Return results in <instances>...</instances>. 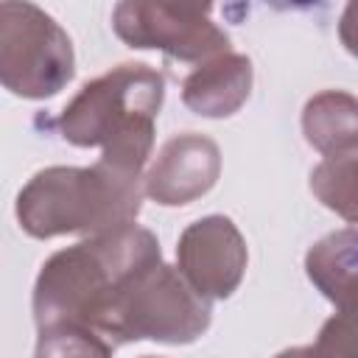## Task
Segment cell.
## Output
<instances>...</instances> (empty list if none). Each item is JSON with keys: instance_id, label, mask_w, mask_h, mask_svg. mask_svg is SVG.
<instances>
[{"instance_id": "1", "label": "cell", "mask_w": 358, "mask_h": 358, "mask_svg": "<svg viewBox=\"0 0 358 358\" xmlns=\"http://www.w3.org/2000/svg\"><path fill=\"white\" fill-rule=\"evenodd\" d=\"M34 316L42 352H112L120 341H193L210 324V302L159 260L148 229L123 224L53 255L36 280Z\"/></svg>"}, {"instance_id": "11", "label": "cell", "mask_w": 358, "mask_h": 358, "mask_svg": "<svg viewBox=\"0 0 358 358\" xmlns=\"http://www.w3.org/2000/svg\"><path fill=\"white\" fill-rule=\"evenodd\" d=\"M310 190L344 221L358 224V157H327L310 173Z\"/></svg>"}, {"instance_id": "13", "label": "cell", "mask_w": 358, "mask_h": 358, "mask_svg": "<svg viewBox=\"0 0 358 358\" xmlns=\"http://www.w3.org/2000/svg\"><path fill=\"white\" fill-rule=\"evenodd\" d=\"M266 6H271V8H310V6H319L322 0H263Z\"/></svg>"}, {"instance_id": "5", "label": "cell", "mask_w": 358, "mask_h": 358, "mask_svg": "<svg viewBox=\"0 0 358 358\" xmlns=\"http://www.w3.org/2000/svg\"><path fill=\"white\" fill-rule=\"evenodd\" d=\"M213 0H120L115 31L131 48H159L179 62H201L229 48L210 20Z\"/></svg>"}, {"instance_id": "6", "label": "cell", "mask_w": 358, "mask_h": 358, "mask_svg": "<svg viewBox=\"0 0 358 358\" xmlns=\"http://www.w3.org/2000/svg\"><path fill=\"white\" fill-rule=\"evenodd\" d=\"M308 277L336 305V316L322 327L313 352L358 355V229L322 238L305 257Z\"/></svg>"}, {"instance_id": "2", "label": "cell", "mask_w": 358, "mask_h": 358, "mask_svg": "<svg viewBox=\"0 0 358 358\" xmlns=\"http://www.w3.org/2000/svg\"><path fill=\"white\" fill-rule=\"evenodd\" d=\"M162 103V76L148 64H120L81 87L59 117L73 145H101V159L117 171L140 173Z\"/></svg>"}, {"instance_id": "10", "label": "cell", "mask_w": 358, "mask_h": 358, "mask_svg": "<svg viewBox=\"0 0 358 358\" xmlns=\"http://www.w3.org/2000/svg\"><path fill=\"white\" fill-rule=\"evenodd\" d=\"M305 137L327 157L358 151V101L344 92H322L305 106Z\"/></svg>"}, {"instance_id": "8", "label": "cell", "mask_w": 358, "mask_h": 358, "mask_svg": "<svg viewBox=\"0 0 358 358\" xmlns=\"http://www.w3.org/2000/svg\"><path fill=\"white\" fill-rule=\"evenodd\" d=\"M218 173V148L207 137L182 134L165 143L154 171L145 179L148 196L159 204H187L204 193Z\"/></svg>"}, {"instance_id": "9", "label": "cell", "mask_w": 358, "mask_h": 358, "mask_svg": "<svg viewBox=\"0 0 358 358\" xmlns=\"http://www.w3.org/2000/svg\"><path fill=\"white\" fill-rule=\"evenodd\" d=\"M249 81H252L249 59L224 50L218 56L204 59V64H199V70H193L185 78L182 98L196 115L224 117L243 103V98L249 95Z\"/></svg>"}, {"instance_id": "12", "label": "cell", "mask_w": 358, "mask_h": 358, "mask_svg": "<svg viewBox=\"0 0 358 358\" xmlns=\"http://www.w3.org/2000/svg\"><path fill=\"white\" fill-rule=\"evenodd\" d=\"M338 36L344 42V48L358 56V0H350L344 14H341V25H338Z\"/></svg>"}, {"instance_id": "3", "label": "cell", "mask_w": 358, "mask_h": 358, "mask_svg": "<svg viewBox=\"0 0 358 358\" xmlns=\"http://www.w3.org/2000/svg\"><path fill=\"white\" fill-rule=\"evenodd\" d=\"M137 210V173L117 171L103 159L92 168L39 171L17 199L20 227L34 238L106 232L131 224Z\"/></svg>"}, {"instance_id": "4", "label": "cell", "mask_w": 358, "mask_h": 358, "mask_svg": "<svg viewBox=\"0 0 358 358\" xmlns=\"http://www.w3.org/2000/svg\"><path fill=\"white\" fill-rule=\"evenodd\" d=\"M0 76L22 98H48L73 78L70 36L28 0H3Z\"/></svg>"}, {"instance_id": "7", "label": "cell", "mask_w": 358, "mask_h": 358, "mask_svg": "<svg viewBox=\"0 0 358 358\" xmlns=\"http://www.w3.org/2000/svg\"><path fill=\"white\" fill-rule=\"evenodd\" d=\"M246 246L229 218L210 215L185 229L179 268L201 296H229L241 282Z\"/></svg>"}]
</instances>
